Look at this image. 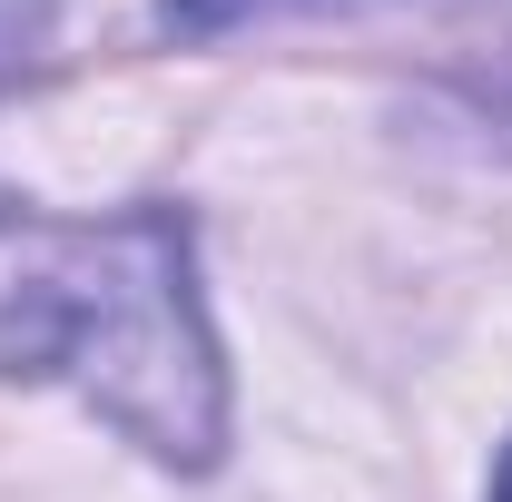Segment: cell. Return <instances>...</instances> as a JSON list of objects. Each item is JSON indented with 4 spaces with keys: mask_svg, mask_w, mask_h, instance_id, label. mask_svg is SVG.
I'll list each match as a JSON object with an SVG mask.
<instances>
[{
    "mask_svg": "<svg viewBox=\"0 0 512 502\" xmlns=\"http://www.w3.org/2000/svg\"><path fill=\"white\" fill-rule=\"evenodd\" d=\"M0 375L69 384L168 473L227 453V355L197 296L188 207L60 217L0 188Z\"/></svg>",
    "mask_w": 512,
    "mask_h": 502,
    "instance_id": "cell-1",
    "label": "cell"
},
{
    "mask_svg": "<svg viewBox=\"0 0 512 502\" xmlns=\"http://www.w3.org/2000/svg\"><path fill=\"white\" fill-rule=\"evenodd\" d=\"M493 502H512V443H503V463H493Z\"/></svg>",
    "mask_w": 512,
    "mask_h": 502,
    "instance_id": "cell-4",
    "label": "cell"
},
{
    "mask_svg": "<svg viewBox=\"0 0 512 502\" xmlns=\"http://www.w3.org/2000/svg\"><path fill=\"white\" fill-rule=\"evenodd\" d=\"M276 10H325V0H158V30L168 40H217V30H247V20H276ZM355 10V0H335Z\"/></svg>",
    "mask_w": 512,
    "mask_h": 502,
    "instance_id": "cell-2",
    "label": "cell"
},
{
    "mask_svg": "<svg viewBox=\"0 0 512 502\" xmlns=\"http://www.w3.org/2000/svg\"><path fill=\"white\" fill-rule=\"evenodd\" d=\"M50 10H60V0H0V79L30 69V50L50 40Z\"/></svg>",
    "mask_w": 512,
    "mask_h": 502,
    "instance_id": "cell-3",
    "label": "cell"
}]
</instances>
